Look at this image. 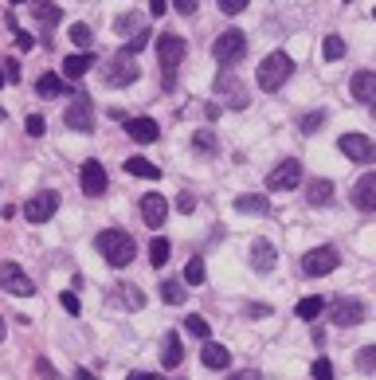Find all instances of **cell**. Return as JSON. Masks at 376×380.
<instances>
[{"label":"cell","instance_id":"cell-1","mask_svg":"<svg viewBox=\"0 0 376 380\" xmlns=\"http://www.w3.org/2000/svg\"><path fill=\"white\" fill-rule=\"evenodd\" d=\"M94 247H98V255L110 267H130V263H134V236H130V231H118V228L98 231Z\"/></svg>","mask_w":376,"mask_h":380},{"label":"cell","instance_id":"cell-2","mask_svg":"<svg viewBox=\"0 0 376 380\" xmlns=\"http://www.w3.org/2000/svg\"><path fill=\"white\" fill-rule=\"evenodd\" d=\"M184 51H188V43H184L181 35H161L157 63H161V86H165V91H173V86H176V67H181Z\"/></svg>","mask_w":376,"mask_h":380},{"label":"cell","instance_id":"cell-3","mask_svg":"<svg viewBox=\"0 0 376 380\" xmlns=\"http://www.w3.org/2000/svg\"><path fill=\"white\" fill-rule=\"evenodd\" d=\"M290 75H294V59L286 51H270L267 59L259 63V75L255 79H259V91H278Z\"/></svg>","mask_w":376,"mask_h":380},{"label":"cell","instance_id":"cell-4","mask_svg":"<svg viewBox=\"0 0 376 380\" xmlns=\"http://www.w3.org/2000/svg\"><path fill=\"white\" fill-rule=\"evenodd\" d=\"M212 55L220 59V67H235V63L247 55V35H243L239 28H227L224 35H216V43H212Z\"/></svg>","mask_w":376,"mask_h":380},{"label":"cell","instance_id":"cell-5","mask_svg":"<svg viewBox=\"0 0 376 380\" xmlns=\"http://www.w3.org/2000/svg\"><path fill=\"white\" fill-rule=\"evenodd\" d=\"M63 122H67V129H75V134H91L94 129V102L86 98V94H75V98L67 102V110H63Z\"/></svg>","mask_w":376,"mask_h":380},{"label":"cell","instance_id":"cell-6","mask_svg":"<svg viewBox=\"0 0 376 380\" xmlns=\"http://www.w3.org/2000/svg\"><path fill=\"white\" fill-rule=\"evenodd\" d=\"M137 75H142V71H137V59H134V51L130 47L118 51L114 59H110V67H106V83L110 86H130V83H137Z\"/></svg>","mask_w":376,"mask_h":380},{"label":"cell","instance_id":"cell-7","mask_svg":"<svg viewBox=\"0 0 376 380\" xmlns=\"http://www.w3.org/2000/svg\"><path fill=\"white\" fill-rule=\"evenodd\" d=\"M216 94L227 102V106H232V110H243V106H247V98H251L247 86L235 79L232 67H220V75H216Z\"/></svg>","mask_w":376,"mask_h":380},{"label":"cell","instance_id":"cell-8","mask_svg":"<svg viewBox=\"0 0 376 380\" xmlns=\"http://www.w3.org/2000/svg\"><path fill=\"white\" fill-rule=\"evenodd\" d=\"M298 180H302V161L286 157V161H278L275 169H270L267 188L270 192H290V188H298Z\"/></svg>","mask_w":376,"mask_h":380},{"label":"cell","instance_id":"cell-9","mask_svg":"<svg viewBox=\"0 0 376 380\" xmlns=\"http://www.w3.org/2000/svg\"><path fill=\"white\" fill-rule=\"evenodd\" d=\"M337 263H341L337 247H314V251H306V259H302V270H306L309 279H321V275L337 270Z\"/></svg>","mask_w":376,"mask_h":380},{"label":"cell","instance_id":"cell-10","mask_svg":"<svg viewBox=\"0 0 376 380\" xmlns=\"http://www.w3.org/2000/svg\"><path fill=\"white\" fill-rule=\"evenodd\" d=\"M0 287L8 290V294H16V298H32L35 294V282L28 279L16 263H4V259H0Z\"/></svg>","mask_w":376,"mask_h":380},{"label":"cell","instance_id":"cell-11","mask_svg":"<svg viewBox=\"0 0 376 380\" xmlns=\"http://www.w3.org/2000/svg\"><path fill=\"white\" fill-rule=\"evenodd\" d=\"M59 212V192H35L32 200L24 204V220L28 224H47Z\"/></svg>","mask_w":376,"mask_h":380},{"label":"cell","instance_id":"cell-12","mask_svg":"<svg viewBox=\"0 0 376 380\" xmlns=\"http://www.w3.org/2000/svg\"><path fill=\"white\" fill-rule=\"evenodd\" d=\"M337 149H341L349 161H357V165H368V161H376V145L368 142L365 134H341Z\"/></svg>","mask_w":376,"mask_h":380},{"label":"cell","instance_id":"cell-13","mask_svg":"<svg viewBox=\"0 0 376 380\" xmlns=\"http://www.w3.org/2000/svg\"><path fill=\"white\" fill-rule=\"evenodd\" d=\"M360 321H365V302H357V298H337L334 302V326L349 330V326H360Z\"/></svg>","mask_w":376,"mask_h":380},{"label":"cell","instance_id":"cell-14","mask_svg":"<svg viewBox=\"0 0 376 380\" xmlns=\"http://www.w3.org/2000/svg\"><path fill=\"white\" fill-rule=\"evenodd\" d=\"M79 180H83V192L86 196H102V192H106V185H110V180H106V169H102L98 161H86L83 173H79Z\"/></svg>","mask_w":376,"mask_h":380},{"label":"cell","instance_id":"cell-15","mask_svg":"<svg viewBox=\"0 0 376 380\" xmlns=\"http://www.w3.org/2000/svg\"><path fill=\"white\" fill-rule=\"evenodd\" d=\"M165 216H169V200L161 192H149L142 200V220H145V228H161V224H165Z\"/></svg>","mask_w":376,"mask_h":380},{"label":"cell","instance_id":"cell-16","mask_svg":"<svg viewBox=\"0 0 376 380\" xmlns=\"http://www.w3.org/2000/svg\"><path fill=\"white\" fill-rule=\"evenodd\" d=\"M353 204L360 212H376V173H365V177L353 185Z\"/></svg>","mask_w":376,"mask_h":380},{"label":"cell","instance_id":"cell-17","mask_svg":"<svg viewBox=\"0 0 376 380\" xmlns=\"http://www.w3.org/2000/svg\"><path fill=\"white\" fill-rule=\"evenodd\" d=\"M125 134L134 137L137 145H149V142H157V137H161V126L153 118H130V122H125Z\"/></svg>","mask_w":376,"mask_h":380},{"label":"cell","instance_id":"cell-18","mask_svg":"<svg viewBox=\"0 0 376 380\" xmlns=\"http://www.w3.org/2000/svg\"><path fill=\"white\" fill-rule=\"evenodd\" d=\"M349 86H353V98L357 102H368V106L376 102V71H357L349 79Z\"/></svg>","mask_w":376,"mask_h":380},{"label":"cell","instance_id":"cell-19","mask_svg":"<svg viewBox=\"0 0 376 380\" xmlns=\"http://www.w3.org/2000/svg\"><path fill=\"white\" fill-rule=\"evenodd\" d=\"M275 263H278V255H275V243H267V239H255L251 243V267L255 270H275Z\"/></svg>","mask_w":376,"mask_h":380},{"label":"cell","instance_id":"cell-20","mask_svg":"<svg viewBox=\"0 0 376 380\" xmlns=\"http://www.w3.org/2000/svg\"><path fill=\"white\" fill-rule=\"evenodd\" d=\"M200 361L208 364V369H227V364H232V353H227V349L220 345V341H204Z\"/></svg>","mask_w":376,"mask_h":380},{"label":"cell","instance_id":"cell-21","mask_svg":"<svg viewBox=\"0 0 376 380\" xmlns=\"http://www.w3.org/2000/svg\"><path fill=\"white\" fill-rule=\"evenodd\" d=\"M32 12H35V20H40L43 28H55L59 20H63V12H59L55 0H32Z\"/></svg>","mask_w":376,"mask_h":380},{"label":"cell","instance_id":"cell-22","mask_svg":"<svg viewBox=\"0 0 376 380\" xmlns=\"http://www.w3.org/2000/svg\"><path fill=\"white\" fill-rule=\"evenodd\" d=\"M306 200L314 204V208H326L329 200H334V180H309V192H306Z\"/></svg>","mask_w":376,"mask_h":380},{"label":"cell","instance_id":"cell-23","mask_svg":"<svg viewBox=\"0 0 376 380\" xmlns=\"http://www.w3.org/2000/svg\"><path fill=\"white\" fill-rule=\"evenodd\" d=\"M91 67H94V55H91V51H83V55H67V63H63V75H67V79H83Z\"/></svg>","mask_w":376,"mask_h":380},{"label":"cell","instance_id":"cell-24","mask_svg":"<svg viewBox=\"0 0 376 380\" xmlns=\"http://www.w3.org/2000/svg\"><path fill=\"white\" fill-rule=\"evenodd\" d=\"M125 173H130V177H142V180H157L161 177V169L153 165V161H145V157H130L125 161Z\"/></svg>","mask_w":376,"mask_h":380},{"label":"cell","instance_id":"cell-25","mask_svg":"<svg viewBox=\"0 0 376 380\" xmlns=\"http://www.w3.org/2000/svg\"><path fill=\"white\" fill-rule=\"evenodd\" d=\"M181 361H184L181 338H176V333H165V353H161V364H165V369H176Z\"/></svg>","mask_w":376,"mask_h":380},{"label":"cell","instance_id":"cell-26","mask_svg":"<svg viewBox=\"0 0 376 380\" xmlns=\"http://www.w3.org/2000/svg\"><path fill=\"white\" fill-rule=\"evenodd\" d=\"M161 298H165L169 306H184L188 290H184V282H181V279H165V282H161Z\"/></svg>","mask_w":376,"mask_h":380},{"label":"cell","instance_id":"cell-27","mask_svg":"<svg viewBox=\"0 0 376 380\" xmlns=\"http://www.w3.org/2000/svg\"><path fill=\"white\" fill-rule=\"evenodd\" d=\"M321 310H326V298H318V294H309L298 302V318H306V321H318Z\"/></svg>","mask_w":376,"mask_h":380},{"label":"cell","instance_id":"cell-28","mask_svg":"<svg viewBox=\"0 0 376 380\" xmlns=\"http://www.w3.org/2000/svg\"><path fill=\"white\" fill-rule=\"evenodd\" d=\"M169 251H173V247H169V239H165V236H157V239L149 243V263L161 270V267L169 263Z\"/></svg>","mask_w":376,"mask_h":380},{"label":"cell","instance_id":"cell-29","mask_svg":"<svg viewBox=\"0 0 376 380\" xmlns=\"http://www.w3.org/2000/svg\"><path fill=\"white\" fill-rule=\"evenodd\" d=\"M114 28H118V35H130V32L142 35V32H145V28H142V16H137V12H125V16H118V20H114Z\"/></svg>","mask_w":376,"mask_h":380},{"label":"cell","instance_id":"cell-30","mask_svg":"<svg viewBox=\"0 0 376 380\" xmlns=\"http://www.w3.org/2000/svg\"><path fill=\"white\" fill-rule=\"evenodd\" d=\"M235 208H239V212H255V216H263V212H267L270 208V204H267V196H259V192H255V196H239V200H235Z\"/></svg>","mask_w":376,"mask_h":380},{"label":"cell","instance_id":"cell-31","mask_svg":"<svg viewBox=\"0 0 376 380\" xmlns=\"http://www.w3.org/2000/svg\"><path fill=\"white\" fill-rule=\"evenodd\" d=\"M35 91H40L43 98H59V94L67 91V83H63V79H59V75H43V79H40V86H35Z\"/></svg>","mask_w":376,"mask_h":380},{"label":"cell","instance_id":"cell-32","mask_svg":"<svg viewBox=\"0 0 376 380\" xmlns=\"http://www.w3.org/2000/svg\"><path fill=\"white\" fill-rule=\"evenodd\" d=\"M184 282H188V287H200L204 282V259L200 255H193V259L184 263Z\"/></svg>","mask_w":376,"mask_h":380},{"label":"cell","instance_id":"cell-33","mask_svg":"<svg viewBox=\"0 0 376 380\" xmlns=\"http://www.w3.org/2000/svg\"><path fill=\"white\" fill-rule=\"evenodd\" d=\"M184 330L193 333V338H200V341H212V330H208V321H204L200 313H193V318H184Z\"/></svg>","mask_w":376,"mask_h":380},{"label":"cell","instance_id":"cell-34","mask_svg":"<svg viewBox=\"0 0 376 380\" xmlns=\"http://www.w3.org/2000/svg\"><path fill=\"white\" fill-rule=\"evenodd\" d=\"M71 43H75V47H83V51H91V43H94V32L86 24H71Z\"/></svg>","mask_w":376,"mask_h":380},{"label":"cell","instance_id":"cell-35","mask_svg":"<svg viewBox=\"0 0 376 380\" xmlns=\"http://www.w3.org/2000/svg\"><path fill=\"white\" fill-rule=\"evenodd\" d=\"M321 55H326L329 63L341 59V55H345V40H341V35H326V43H321Z\"/></svg>","mask_w":376,"mask_h":380},{"label":"cell","instance_id":"cell-36","mask_svg":"<svg viewBox=\"0 0 376 380\" xmlns=\"http://www.w3.org/2000/svg\"><path fill=\"white\" fill-rule=\"evenodd\" d=\"M357 369L360 372H376V345H365L357 353Z\"/></svg>","mask_w":376,"mask_h":380},{"label":"cell","instance_id":"cell-37","mask_svg":"<svg viewBox=\"0 0 376 380\" xmlns=\"http://www.w3.org/2000/svg\"><path fill=\"white\" fill-rule=\"evenodd\" d=\"M193 145H196L200 153H216V134H212V129H196Z\"/></svg>","mask_w":376,"mask_h":380},{"label":"cell","instance_id":"cell-38","mask_svg":"<svg viewBox=\"0 0 376 380\" xmlns=\"http://www.w3.org/2000/svg\"><path fill=\"white\" fill-rule=\"evenodd\" d=\"M318 126H326V110H309L302 118V134H318Z\"/></svg>","mask_w":376,"mask_h":380},{"label":"cell","instance_id":"cell-39","mask_svg":"<svg viewBox=\"0 0 376 380\" xmlns=\"http://www.w3.org/2000/svg\"><path fill=\"white\" fill-rule=\"evenodd\" d=\"M309 376H314V380H334V364H329L326 357H318L314 369H309Z\"/></svg>","mask_w":376,"mask_h":380},{"label":"cell","instance_id":"cell-40","mask_svg":"<svg viewBox=\"0 0 376 380\" xmlns=\"http://www.w3.org/2000/svg\"><path fill=\"white\" fill-rule=\"evenodd\" d=\"M122 302L130 306V310H142V306H145V294H142V290H134V287H125L122 290Z\"/></svg>","mask_w":376,"mask_h":380},{"label":"cell","instance_id":"cell-41","mask_svg":"<svg viewBox=\"0 0 376 380\" xmlns=\"http://www.w3.org/2000/svg\"><path fill=\"white\" fill-rule=\"evenodd\" d=\"M24 129H28V134H32V137H43V134H47V122H43L40 114H28Z\"/></svg>","mask_w":376,"mask_h":380},{"label":"cell","instance_id":"cell-42","mask_svg":"<svg viewBox=\"0 0 376 380\" xmlns=\"http://www.w3.org/2000/svg\"><path fill=\"white\" fill-rule=\"evenodd\" d=\"M216 4H220V12H227V16H239L251 0H216Z\"/></svg>","mask_w":376,"mask_h":380},{"label":"cell","instance_id":"cell-43","mask_svg":"<svg viewBox=\"0 0 376 380\" xmlns=\"http://www.w3.org/2000/svg\"><path fill=\"white\" fill-rule=\"evenodd\" d=\"M59 306H63L67 313H79V310H83V306H79V294H71V290H63V294H59Z\"/></svg>","mask_w":376,"mask_h":380},{"label":"cell","instance_id":"cell-44","mask_svg":"<svg viewBox=\"0 0 376 380\" xmlns=\"http://www.w3.org/2000/svg\"><path fill=\"white\" fill-rule=\"evenodd\" d=\"M35 372H40L43 380H63V376H59L55 369H51V361H43V357H40V361H35Z\"/></svg>","mask_w":376,"mask_h":380},{"label":"cell","instance_id":"cell-45","mask_svg":"<svg viewBox=\"0 0 376 380\" xmlns=\"http://www.w3.org/2000/svg\"><path fill=\"white\" fill-rule=\"evenodd\" d=\"M193 208H196V196L193 192H181V196H176V212H184V216H188Z\"/></svg>","mask_w":376,"mask_h":380},{"label":"cell","instance_id":"cell-46","mask_svg":"<svg viewBox=\"0 0 376 380\" xmlns=\"http://www.w3.org/2000/svg\"><path fill=\"white\" fill-rule=\"evenodd\" d=\"M173 8L181 12V16H193V12H196V0H173Z\"/></svg>","mask_w":376,"mask_h":380},{"label":"cell","instance_id":"cell-47","mask_svg":"<svg viewBox=\"0 0 376 380\" xmlns=\"http://www.w3.org/2000/svg\"><path fill=\"white\" fill-rule=\"evenodd\" d=\"M16 47H20V51H32V47H35V40H32L28 32H20V28H16Z\"/></svg>","mask_w":376,"mask_h":380},{"label":"cell","instance_id":"cell-48","mask_svg":"<svg viewBox=\"0 0 376 380\" xmlns=\"http://www.w3.org/2000/svg\"><path fill=\"white\" fill-rule=\"evenodd\" d=\"M4 75H8V83H20V63L8 59V63H4Z\"/></svg>","mask_w":376,"mask_h":380},{"label":"cell","instance_id":"cell-49","mask_svg":"<svg viewBox=\"0 0 376 380\" xmlns=\"http://www.w3.org/2000/svg\"><path fill=\"white\" fill-rule=\"evenodd\" d=\"M232 380H263V376H259V372H255V369H239V372H235Z\"/></svg>","mask_w":376,"mask_h":380},{"label":"cell","instance_id":"cell-50","mask_svg":"<svg viewBox=\"0 0 376 380\" xmlns=\"http://www.w3.org/2000/svg\"><path fill=\"white\" fill-rule=\"evenodd\" d=\"M247 313H251V318H267V313H270V306H247Z\"/></svg>","mask_w":376,"mask_h":380},{"label":"cell","instance_id":"cell-51","mask_svg":"<svg viewBox=\"0 0 376 380\" xmlns=\"http://www.w3.org/2000/svg\"><path fill=\"white\" fill-rule=\"evenodd\" d=\"M165 8H169V0H149V12H153V16H161Z\"/></svg>","mask_w":376,"mask_h":380},{"label":"cell","instance_id":"cell-52","mask_svg":"<svg viewBox=\"0 0 376 380\" xmlns=\"http://www.w3.org/2000/svg\"><path fill=\"white\" fill-rule=\"evenodd\" d=\"M125 380H161V376H153V372H130Z\"/></svg>","mask_w":376,"mask_h":380},{"label":"cell","instance_id":"cell-53","mask_svg":"<svg viewBox=\"0 0 376 380\" xmlns=\"http://www.w3.org/2000/svg\"><path fill=\"white\" fill-rule=\"evenodd\" d=\"M75 380H94V372L91 369H75Z\"/></svg>","mask_w":376,"mask_h":380},{"label":"cell","instance_id":"cell-54","mask_svg":"<svg viewBox=\"0 0 376 380\" xmlns=\"http://www.w3.org/2000/svg\"><path fill=\"white\" fill-rule=\"evenodd\" d=\"M0 341H4V318H0Z\"/></svg>","mask_w":376,"mask_h":380},{"label":"cell","instance_id":"cell-55","mask_svg":"<svg viewBox=\"0 0 376 380\" xmlns=\"http://www.w3.org/2000/svg\"><path fill=\"white\" fill-rule=\"evenodd\" d=\"M4 79H8V75H4V67H0V86H4Z\"/></svg>","mask_w":376,"mask_h":380},{"label":"cell","instance_id":"cell-56","mask_svg":"<svg viewBox=\"0 0 376 380\" xmlns=\"http://www.w3.org/2000/svg\"><path fill=\"white\" fill-rule=\"evenodd\" d=\"M8 4H24V0H8Z\"/></svg>","mask_w":376,"mask_h":380},{"label":"cell","instance_id":"cell-57","mask_svg":"<svg viewBox=\"0 0 376 380\" xmlns=\"http://www.w3.org/2000/svg\"><path fill=\"white\" fill-rule=\"evenodd\" d=\"M372 118H376V102H372Z\"/></svg>","mask_w":376,"mask_h":380},{"label":"cell","instance_id":"cell-58","mask_svg":"<svg viewBox=\"0 0 376 380\" xmlns=\"http://www.w3.org/2000/svg\"><path fill=\"white\" fill-rule=\"evenodd\" d=\"M372 16H376V8H372Z\"/></svg>","mask_w":376,"mask_h":380}]
</instances>
